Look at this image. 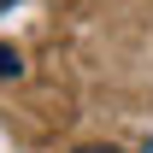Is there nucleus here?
Here are the masks:
<instances>
[{
	"label": "nucleus",
	"mask_w": 153,
	"mask_h": 153,
	"mask_svg": "<svg viewBox=\"0 0 153 153\" xmlns=\"http://www.w3.org/2000/svg\"><path fill=\"white\" fill-rule=\"evenodd\" d=\"M0 6H12V0H0Z\"/></svg>",
	"instance_id": "nucleus-3"
},
{
	"label": "nucleus",
	"mask_w": 153,
	"mask_h": 153,
	"mask_svg": "<svg viewBox=\"0 0 153 153\" xmlns=\"http://www.w3.org/2000/svg\"><path fill=\"white\" fill-rule=\"evenodd\" d=\"M76 153H118V147H76Z\"/></svg>",
	"instance_id": "nucleus-2"
},
{
	"label": "nucleus",
	"mask_w": 153,
	"mask_h": 153,
	"mask_svg": "<svg viewBox=\"0 0 153 153\" xmlns=\"http://www.w3.org/2000/svg\"><path fill=\"white\" fill-rule=\"evenodd\" d=\"M0 76H24V59L12 53V47H0Z\"/></svg>",
	"instance_id": "nucleus-1"
}]
</instances>
